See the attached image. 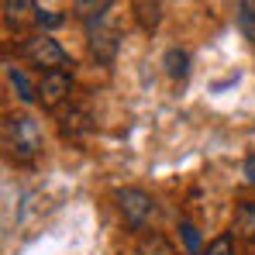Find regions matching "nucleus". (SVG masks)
Masks as SVG:
<instances>
[{
  "mask_svg": "<svg viewBox=\"0 0 255 255\" xmlns=\"http://www.w3.org/2000/svg\"><path fill=\"white\" fill-rule=\"evenodd\" d=\"M7 152L14 155V162H31L42 152V125L31 114L7 118Z\"/></svg>",
  "mask_w": 255,
  "mask_h": 255,
  "instance_id": "nucleus-1",
  "label": "nucleus"
},
{
  "mask_svg": "<svg viewBox=\"0 0 255 255\" xmlns=\"http://www.w3.org/2000/svg\"><path fill=\"white\" fill-rule=\"evenodd\" d=\"M114 200H118V211L125 217V224L131 231H141V228H148L152 221H155V200L145 193V190H138V186H125V190H118L114 193Z\"/></svg>",
  "mask_w": 255,
  "mask_h": 255,
  "instance_id": "nucleus-2",
  "label": "nucleus"
},
{
  "mask_svg": "<svg viewBox=\"0 0 255 255\" xmlns=\"http://www.w3.org/2000/svg\"><path fill=\"white\" fill-rule=\"evenodd\" d=\"M21 52L28 55L31 66H38V69H45V73H55V69L73 66L69 55H66V48L55 42V38H48V35H31V38H24Z\"/></svg>",
  "mask_w": 255,
  "mask_h": 255,
  "instance_id": "nucleus-3",
  "label": "nucleus"
},
{
  "mask_svg": "<svg viewBox=\"0 0 255 255\" xmlns=\"http://www.w3.org/2000/svg\"><path fill=\"white\" fill-rule=\"evenodd\" d=\"M73 93V76L69 69H55V73H42V83H38V104L55 111L59 104H66Z\"/></svg>",
  "mask_w": 255,
  "mask_h": 255,
  "instance_id": "nucleus-4",
  "label": "nucleus"
},
{
  "mask_svg": "<svg viewBox=\"0 0 255 255\" xmlns=\"http://www.w3.org/2000/svg\"><path fill=\"white\" fill-rule=\"evenodd\" d=\"M90 52H93L97 62H111L114 52H118V35H114L104 21L90 24Z\"/></svg>",
  "mask_w": 255,
  "mask_h": 255,
  "instance_id": "nucleus-5",
  "label": "nucleus"
},
{
  "mask_svg": "<svg viewBox=\"0 0 255 255\" xmlns=\"http://www.w3.org/2000/svg\"><path fill=\"white\" fill-rule=\"evenodd\" d=\"M3 21L7 28H24L38 21V3L35 0H3Z\"/></svg>",
  "mask_w": 255,
  "mask_h": 255,
  "instance_id": "nucleus-6",
  "label": "nucleus"
},
{
  "mask_svg": "<svg viewBox=\"0 0 255 255\" xmlns=\"http://www.w3.org/2000/svg\"><path fill=\"white\" fill-rule=\"evenodd\" d=\"M134 255H179L172 249V242L166 235H159V231H148V235H141L138 238V245H134Z\"/></svg>",
  "mask_w": 255,
  "mask_h": 255,
  "instance_id": "nucleus-7",
  "label": "nucleus"
},
{
  "mask_svg": "<svg viewBox=\"0 0 255 255\" xmlns=\"http://www.w3.org/2000/svg\"><path fill=\"white\" fill-rule=\"evenodd\" d=\"M111 3H114V0H73V10H76L80 21L97 24V21H104V14L111 10Z\"/></svg>",
  "mask_w": 255,
  "mask_h": 255,
  "instance_id": "nucleus-8",
  "label": "nucleus"
},
{
  "mask_svg": "<svg viewBox=\"0 0 255 255\" xmlns=\"http://www.w3.org/2000/svg\"><path fill=\"white\" fill-rule=\"evenodd\" d=\"M235 231L242 238L255 242V200H242L238 211H235Z\"/></svg>",
  "mask_w": 255,
  "mask_h": 255,
  "instance_id": "nucleus-9",
  "label": "nucleus"
},
{
  "mask_svg": "<svg viewBox=\"0 0 255 255\" xmlns=\"http://www.w3.org/2000/svg\"><path fill=\"white\" fill-rule=\"evenodd\" d=\"M162 66H166V73H169L172 80H186L190 76V55L183 48H169L162 55Z\"/></svg>",
  "mask_w": 255,
  "mask_h": 255,
  "instance_id": "nucleus-10",
  "label": "nucleus"
},
{
  "mask_svg": "<svg viewBox=\"0 0 255 255\" xmlns=\"http://www.w3.org/2000/svg\"><path fill=\"white\" fill-rule=\"evenodd\" d=\"M162 7H159V0H134V14H138V24L145 28V31H155L159 28V14Z\"/></svg>",
  "mask_w": 255,
  "mask_h": 255,
  "instance_id": "nucleus-11",
  "label": "nucleus"
},
{
  "mask_svg": "<svg viewBox=\"0 0 255 255\" xmlns=\"http://www.w3.org/2000/svg\"><path fill=\"white\" fill-rule=\"evenodd\" d=\"M7 80H10L14 90H17V100H24V104H35V100H38V90L28 83V76H24L17 66H7Z\"/></svg>",
  "mask_w": 255,
  "mask_h": 255,
  "instance_id": "nucleus-12",
  "label": "nucleus"
},
{
  "mask_svg": "<svg viewBox=\"0 0 255 255\" xmlns=\"http://www.w3.org/2000/svg\"><path fill=\"white\" fill-rule=\"evenodd\" d=\"M238 28L249 42H255V0H238Z\"/></svg>",
  "mask_w": 255,
  "mask_h": 255,
  "instance_id": "nucleus-13",
  "label": "nucleus"
},
{
  "mask_svg": "<svg viewBox=\"0 0 255 255\" xmlns=\"http://www.w3.org/2000/svg\"><path fill=\"white\" fill-rule=\"evenodd\" d=\"M200 255H235V242H231V235H228V231H224V235H217V238H214Z\"/></svg>",
  "mask_w": 255,
  "mask_h": 255,
  "instance_id": "nucleus-14",
  "label": "nucleus"
},
{
  "mask_svg": "<svg viewBox=\"0 0 255 255\" xmlns=\"http://www.w3.org/2000/svg\"><path fill=\"white\" fill-rule=\"evenodd\" d=\"M179 231H183L186 249H190V252H200V235H197V228H193L190 221H179Z\"/></svg>",
  "mask_w": 255,
  "mask_h": 255,
  "instance_id": "nucleus-15",
  "label": "nucleus"
},
{
  "mask_svg": "<svg viewBox=\"0 0 255 255\" xmlns=\"http://www.w3.org/2000/svg\"><path fill=\"white\" fill-rule=\"evenodd\" d=\"M62 21H66L62 14H52V10H38V24H42V28H59Z\"/></svg>",
  "mask_w": 255,
  "mask_h": 255,
  "instance_id": "nucleus-16",
  "label": "nucleus"
},
{
  "mask_svg": "<svg viewBox=\"0 0 255 255\" xmlns=\"http://www.w3.org/2000/svg\"><path fill=\"white\" fill-rule=\"evenodd\" d=\"M245 179L255 186V155H249V159H245Z\"/></svg>",
  "mask_w": 255,
  "mask_h": 255,
  "instance_id": "nucleus-17",
  "label": "nucleus"
}]
</instances>
